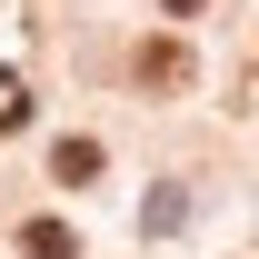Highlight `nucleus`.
Listing matches in <instances>:
<instances>
[{
	"label": "nucleus",
	"instance_id": "f03ea898",
	"mask_svg": "<svg viewBox=\"0 0 259 259\" xmlns=\"http://www.w3.org/2000/svg\"><path fill=\"white\" fill-rule=\"evenodd\" d=\"M20 259H80V239L60 220H20Z\"/></svg>",
	"mask_w": 259,
	"mask_h": 259
},
{
	"label": "nucleus",
	"instance_id": "7ed1b4c3",
	"mask_svg": "<svg viewBox=\"0 0 259 259\" xmlns=\"http://www.w3.org/2000/svg\"><path fill=\"white\" fill-rule=\"evenodd\" d=\"M50 169H60L70 190H90V180H100V140H60V150H50Z\"/></svg>",
	"mask_w": 259,
	"mask_h": 259
},
{
	"label": "nucleus",
	"instance_id": "20e7f679",
	"mask_svg": "<svg viewBox=\"0 0 259 259\" xmlns=\"http://www.w3.org/2000/svg\"><path fill=\"white\" fill-rule=\"evenodd\" d=\"M20 120H30V90H20V80L0 70V130H20Z\"/></svg>",
	"mask_w": 259,
	"mask_h": 259
},
{
	"label": "nucleus",
	"instance_id": "f257e3e1",
	"mask_svg": "<svg viewBox=\"0 0 259 259\" xmlns=\"http://www.w3.org/2000/svg\"><path fill=\"white\" fill-rule=\"evenodd\" d=\"M130 70H140V90H190V80H199V60L180 50V40H150Z\"/></svg>",
	"mask_w": 259,
	"mask_h": 259
},
{
	"label": "nucleus",
	"instance_id": "39448f33",
	"mask_svg": "<svg viewBox=\"0 0 259 259\" xmlns=\"http://www.w3.org/2000/svg\"><path fill=\"white\" fill-rule=\"evenodd\" d=\"M160 10H169V20H199V10H209V0H160Z\"/></svg>",
	"mask_w": 259,
	"mask_h": 259
}]
</instances>
